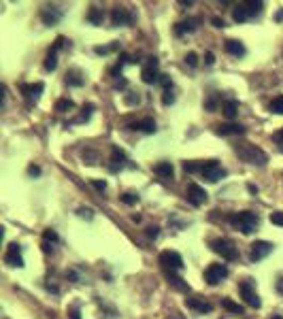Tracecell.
<instances>
[{"label":"cell","mask_w":283,"mask_h":319,"mask_svg":"<svg viewBox=\"0 0 283 319\" xmlns=\"http://www.w3.org/2000/svg\"><path fill=\"white\" fill-rule=\"evenodd\" d=\"M228 221H230V226H234L237 230H241L243 234H251V232H256L258 226H260V217H258V213H254V211L232 213L230 217H228Z\"/></svg>","instance_id":"1"},{"label":"cell","mask_w":283,"mask_h":319,"mask_svg":"<svg viewBox=\"0 0 283 319\" xmlns=\"http://www.w3.org/2000/svg\"><path fill=\"white\" fill-rule=\"evenodd\" d=\"M234 151L239 154L241 160H245L247 164H258V166H266V162H269V158H266V154L260 149V147H256V145H251V143H243V145H237L234 147Z\"/></svg>","instance_id":"2"},{"label":"cell","mask_w":283,"mask_h":319,"mask_svg":"<svg viewBox=\"0 0 283 319\" xmlns=\"http://www.w3.org/2000/svg\"><path fill=\"white\" fill-rule=\"evenodd\" d=\"M211 249H213L217 255H222V260H228V262H234L239 258L237 247H234L230 241H226V238H215V241H211Z\"/></svg>","instance_id":"3"},{"label":"cell","mask_w":283,"mask_h":319,"mask_svg":"<svg viewBox=\"0 0 283 319\" xmlns=\"http://www.w3.org/2000/svg\"><path fill=\"white\" fill-rule=\"evenodd\" d=\"M202 177H204V181H209V183H217V181H222L224 177H226V168H222L219 166V162L217 160H207L204 162V166H202Z\"/></svg>","instance_id":"4"},{"label":"cell","mask_w":283,"mask_h":319,"mask_svg":"<svg viewBox=\"0 0 283 319\" xmlns=\"http://www.w3.org/2000/svg\"><path fill=\"white\" fill-rule=\"evenodd\" d=\"M239 292H241V296L245 298V302H247L249 307L260 309L262 300H260V296H258V292H256L254 281H251V279H245V281H241V283H239Z\"/></svg>","instance_id":"5"},{"label":"cell","mask_w":283,"mask_h":319,"mask_svg":"<svg viewBox=\"0 0 283 319\" xmlns=\"http://www.w3.org/2000/svg\"><path fill=\"white\" fill-rule=\"evenodd\" d=\"M160 264L164 270H170V273H177V270L183 268V258L177 251H162L160 253Z\"/></svg>","instance_id":"6"},{"label":"cell","mask_w":283,"mask_h":319,"mask_svg":"<svg viewBox=\"0 0 283 319\" xmlns=\"http://www.w3.org/2000/svg\"><path fill=\"white\" fill-rule=\"evenodd\" d=\"M228 277V266L226 264H209V268L204 270V281L209 285H217L219 281H224Z\"/></svg>","instance_id":"7"},{"label":"cell","mask_w":283,"mask_h":319,"mask_svg":"<svg viewBox=\"0 0 283 319\" xmlns=\"http://www.w3.org/2000/svg\"><path fill=\"white\" fill-rule=\"evenodd\" d=\"M158 58H149L147 64L143 66V70H141V79L147 83V85H151V83H158L160 81V73H158Z\"/></svg>","instance_id":"8"},{"label":"cell","mask_w":283,"mask_h":319,"mask_svg":"<svg viewBox=\"0 0 283 319\" xmlns=\"http://www.w3.org/2000/svg\"><path fill=\"white\" fill-rule=\"evenodd\" d=\"M185 198H187V202H190V204H194V206H202L204 202H207L209 194L204 191V187L196 185V183H190V185H187V191H185Z\"/></svg>","instance_id":"9"},{"label":"cell","mask_w":283,"mask_h":319,"mask_svg":"<svg viewBox=\"0 0 283 319\" xmlns=\"http://www.w3.org/2000/svg\"><path fill=\"white\" fill-rule=\"evenodd\" d=\"M273 243H266V241H256L251 245V251H249V260L251 262H260L264 260L269 253H273Z\"/></svg>","instance_id":"10"},{"label":"cell","mask_w":283,"mask_h":319,"mask_svg":"<svg viewBox=\"0 0 283 319\" xmlns=\"http://www.w3.org/2000/svg\"><path fill=\"white\" fill-rule=\"evenodd\" d=\"M4 262L13 268H23V258H21V247L17 243H11L6 247V253H4Z\"/></svg>","instance_id":"11"},{"label":"cell","mask_w":283,"mask_h":319,"mask_svg":"<svg viewBox=\"0 0 283 319\" xmlns=\"http://www.w3.org/2000/svg\"><path fill=\"white\" fill-rule=\"evenodd\" d=\"M215 132L222 134V137H241V134H245V126H241V124H219V126H215Z\"/></svg>","instance_id":"12"},{"label":"cell","mask_w":283,"mask_h":319,"mask_svg":"<svg viewBox=\"0 0 283 319\" xmlns=\"http://www.w3.org/2000/svg\"><path fill=\"white\" fill-rule=\"evenodd\" d=\"M132 21H135V17H132V13L128 9H113V13H111L113 26H130Z\"/></svg>","instance_id":"13"},{"label":"cell","mask_w":283,"mask_h":319,"mask_svg":"<svg viewBox=\"0 0 283 319\" xmlns=\"http://www.w3.org/2000/svg\"><path fill=\"white\" fill-rule=\"evenodd\" d=\"M185 307L198 311V313H211V309H213V305H211V302L200 300V298H185Z\"/></svg>","instance_id":"14"},{"label":"cell","mask_w":283,"mask_h":319,"mask_svg":"<svg viewBox=\"0 0 283 319\" xmlns=\"http://www.w3.org/2000/svg\"><path fill=\"white\" fill-rule=\"evenodd\" d=\"M124 164H126V154L120 149V147H113L111 151V172H117V170H122L124 168Z\"/></svg>","instance_id":"15"},{"label":"cell","mask_w":283,"mask_h":319,"mask_svg":"<svg viewBox=\"0 0 283 319\" xmlns=\"http://www.w3.org/2000/svg\"><path fill=\"white\" fill-rule=\"evenodd\" d=\"M198 23H200V17H190V19H185V21H179L175 32H177L179 36H183L185 32H194L196 28H198Z\"/></svg>","instance_id":"16"},{"label":"cell","mask_w":283,"mask_h":319,"mask_svg":"<svg viewBox=\"0 0 283 319\" xmlns=\"http://www.w3.org/2000/svg\"><path fill=\"white\" fill-rule=\"evenodd\" d=\"M130 130H141L145 134H153L155 132V122L151 117H145V119H141V122L130 124Z\"/></svg>","instance_id":"17"},{"label":"cell","mask_w":283,"mask_h":319,"mask_svg":"<svg viewBox=\"0 0 283 319\" xmlns=\"http://www.w3.org/2000/svg\"><path fill=\"white\" fill-rule=\"evenodd\" d=\"M45 90V85L43 83H34V85H21V92L26 94V98L28 100H38L41 98V92Z\"/></svg>","instance_id":"18"},{"label":"cell","mask_w":283,"mask_h":319,"mask_svg":"<svg viewBox=\"0 0 283 319\" xmlns=\"http://www.w3.org/2000/svg\"><path fill=\"white\" fill-rule=\"evenodd\" d=\"M62 17V11L56 9V6H49V9L43 11V21L47 23V26H53V23H58Z\"/></svg>","instance_id":"19"},{"label":"cell","mask_w":283,"mask_h":319,"mask_svg":"<svg viewBox=\"0 0 283 319\" xmlns=\"http://www.w3.org/2000/svg\"><path fill=\"white\" fill-rule=\"evenodd\" d=\"M226 51L230 55H237V58H241V55H245V47H243L241 41H234V38H230V41H226Z\"/></svg>","instance_id":"20"},{"label":"cell","mask_w":283,"mask_h":319,"mask_svg":"<svg viewBox=\"0 0 283 319\" xmlns=\"http://www.w3.org/2000/svg\"><path fill=\"white\" fill-rule=\"evenodd\" d=\"M153 172L158 174V177H162V179H172V174H175V168H172L170 162H160V164L153 168Z\"/></svg>","instance_id":"21"},{"label":"cell","mask_w":283,"mask_h":319,"mask_svg":"<svg viewBox=\"0 0 283 319\" xmlns=\"http://www.w3.org/2000/svg\"><path fill=\"white\" fill-rule=\"evenodd\" d=\"M164 273H166V279L172 287H177V290H181V292H190V285H187L181 277H177L175 273H170V270H164Z\"/></svg>","instance_id":"22"},{"label":"cell","mask_w":283,"mask_h":319,"mask_svg":"<svg viewBox=\"0 0 283 319\" xmlns=\"http://www.w3.org/2000/svg\"><path fill=\"white\" fill-rule=\"evenodd\" d=\"M245 9H247V13H249V17H256V15H260L262 13V9H264V2H260V0H245Z\"/></svg>","instance_id":"23"},{"label":"cell","mask_w":283,"mask_h":319,"mask_svg":"<svg viewBox=\"0 0 283 319\" xmlns=\"http://www.w3.org/2000/svg\"><path fill=\"white\" fill-rule=\"evenodd\" d=\"M222 111H224V115L228 119H234V117H237V113H239V102L237 100H226Z\"/></svg>","instance_id":"24"},{"label":"cell","mask_w":283,"mask_h":319,"mask_svg":"<svg viewBox=\"0 0 283 319\" xmlns=\"http://www.w3.org/2000/svg\"><path fill=\"white\" fill-rule=\"evenodd\" d=\"M66 85H70V87H81L83 83H85V79L77 73V70H70V73H66Z\"/></svg>","instance_id":"25"},{"label":"cell","mask_w":283,"mask_h":319,"mask_svg":"<svg viewBox=\"0 0 283 319\" xmlns=\"http://www.w3.org/2000/svg\"><path fill=\"white\" fill-rule=\"evenodd\" d=\"M222 307L226 311H230V313H237V315H243V311H245L239 305V302H234L232 298H222Z\"/></svg>","instance_id":"26"},{"label":"cell","mask_w":283,"mask_h":319,"mask_svg":"<svg viewBox=\"0 0 283 319\" xmlns=\"http://www.w3.org/2000/svg\"><path fill=\"white\" fill-rule=\"evenodd\" d=\"M102 19H105V13H102V9H96V6H92L90 13H88V21L94 23V26H100Z\"/></svg>","instance_id":"27"},{"label":"cell","mask_w":283,"mask_h":319,"mask_svg":"<svg viewBox=\"0 0 283 319\" xmlns=\"http://www.w3.org/2000/svg\"><path fill=\"white\" fill-rule=\"evenodd\" d=\"M56 66H58V51L49 49V53H47V58H45V70L51 73V70H56Z\"/></svg>","instance_id":"28"},{"label":"cell","mask_w":283,"mask_h":319,"mask_svg":"<svg viewBox=\"0 0 283 319\" xmlns=\"http://www.w3.org/2000/svg\"><path fill=\"white\" fill-rule=\"evenodd\" d=\"M232 19L237 21V23H243V21L249 19V13H247V9H245V4H239L237 9L232 11Z\"/></svg>","instance_id":"29"},{"label":"cell","mask_w":283,"mask_h":319,"mask_svg":"<svg viewBox=\"0 0 283 319\" xmlns=\"http://www.w3.org/2000/svg\"><path fill=\"white\" fill-rule=\"evenodd\" d=\"M269 109H271V113H277V115H283V94H281V96H275V98L271 100V105H269Z\"/></svg>","instance_id":"30"},{"label":"cell","mask_w":283,"mask_h":319,"mask_svg":"<svg viewBox=\"0 0 283 319\" xmlns=\"http://www.w3.org/2000/svg\"><path fill=\"white\" fill-rule=\"evenodd\" d=\"M202 166H204V162H183V170L190 172V174L202 172Z\"/></svg>","instance_id":"31"},{"label":"cell","mask_w":283,"mask_h":319,"mask_svg":"<svg viewBox=\"0 0 283 319\" xmlns=\"http://www.w3.org/2000/svg\"><path fill=\"white\" fill-rule=\"evenodd\" d=\"M92 111H94V105H85V107H83V113L75 119V124H83V122H88L90 115H92Z\"/></svg>","instance_id":"32"},{"label":"cell","mask_w":283,"mask_h":319,"mask_svg":"<svg viewBox=\"0 0 283 319\" xmlns=\"http://www.w3.org/2000/svg\"><path fill=\"white\" fill-rule=\"evenodd\" d=\"M73 107H75V102L70 98H62V100L56 102V111H70Z\"/></svg>","instance_id":"33"},{"label":"cell","mask_w":283,"mask_h":319,"mask_svg":"<svg viewBox=\"0 0 283 319\" xmlns=\"http://www.w3.org/2000/svg\"><path fill=\"white\" fill-rule=\"evenodd\" d=\"M271 223H275V226H281L283 228V211H275V213H271Z\"/></svg>","instance_id":"34"},{"label":"cell","mask_w":283,"mask_h":319,"mask_svg":"<svg viewBox=\"0 0 283 319\" xmlns=\"http://www.w3.org/2000/svg\"><path fill=\"white\" fill-rule=\"evenodd\" d=\"M43 241H47V243H58V232H56V230H45V232H43Z\"/></svg>","instance_id":"35"},{"label":"cell","mask_w":283,"mask_h":319,"mask_svg":"<svg viewBox=\"0 0 283 319\" xmlns=\"http://www.w3.org/2000/svg\"><path fill=\"white\" fill-rule=\"evenodd\" d=\"M172 102H175V96H172V87H170V90H164L162 105H164V107H168V105H172Z\"/></svg>","instance_id":"36"},{"label":"cell","mask_w":283,"mask_h":319,"mask_svg":"<svg viewBox=\"0 0 283 319\" xmlns=\"http://www.w3.org/2000/svg\"><path fill=\"white\" fill-rule=\"evenodd\" d=\"M122 202L128 204V206H132V204L139 202V196H135V194H124V196H122Z\"/></svg>","instance_id":"37"},{"label":"cell","mask_w":283,"mask_h":319,"mask_svg":"<svg viewBox=\"0 0 283 319\" xmlns=\"http://www.w3.org/2000/svg\"><path fill=\"white\" fill-rule=\"evenodd\" d=\"M185 62H187V64H190V66H192V68H196V66H198V55H196L194 51H190V53H187V55H185Z\"/></svg>","instance_id":"38"},{"label":"cell","mask_w":283,"mask_h":319,"mask_svg":"<svg viewBox=\"0 0 283 319\" xmlns=\"http://www.w3.org/2000/svg\"><path fill=\"white\" fill-rule=\"evenodd\" d=\"M158 83L164 87V90H170V87H172V79L168 75H160V81Z\"/></svg>","instance_id":"39"},{"label":"cell","mask_w":283,"mask_h":319,"mask_svg":"<svg viewBox=\"0 0 283 319\" xmlns=\"http://www.w3.org/2000/svg\"><path fill=\"white\" fill-rule=\"evenodd\" d=\"M158 234H160V228H158V226L147 228V236H149V238H158Z\"/></svg>","instance_id":"40"},{"label":"cell","mask_w":283,"mask_h":319,"mask_svg":"<svg viewBox=\"0 0 283 319\" xmlns=\"http://www.w3.org/2000/svg\"><path fill=\"white\" fill-rule=\"evenodd\" d=\"M115 47H117V45H111V47H96V49H94V51H96L98 55H105V53H109V51H113Z\"/></svg>","instance_id":"41"},{"label":"cell","mask_w":283,"mask_h":319,"mask_svg":"<svg viewBox=\"0 0 283 319\" xmlns=\"http://www.w3.org/2000/svg\"><path fill=\"white\" fill-rule=\"evenodd\" d=\"M92 185L96 187L98 191H105L107 189V181H92Z\"/></svg>","instance_id":"42"},{"label":"cell","mask_w":283,"mask_h":319,"mask_svg":"<svg viewBox=\"0 0 283 319\" xmlns=\"http://www.w3.org/2000/svg\"><path fill=\"white\" fill-rule=\"evenodd\" d=\"M211 23H213L215 28H224V26H226L224 19H219V17H211Z\"/></svg>","instance_id":"43"},{"label":"cell","mask_w":283,"mask_h":319,"mask_svg":"<svg viewBox=\"0 0 283 319\" xmlns=\"http://www.w3.org/2000/svg\"><path fill=\"white\" fill-rule=\"evenodd\" d=\"M139 96H126V105H137Z\"/></svg>","instance_id":"44"},{"label":"cell","mask_w":283,"mask_h":319,"mask_svg":"<svg viewBox=\"0 0 283 319\" xmlns=\"http://www.w3.org/2000/svg\"><path fill=\"white\" fill-rule=\"evenodd\" d=\"M275 141H277L279 143V145H283V128H281V130L279 132H275V137H273Z\"/></svg>","instance_id":"45"},{"label":"cell","mask_w":283,"mask_h":319,"mask_svg":"<svg viewBox=\"0 0 283 319\" xmlns=\"http://www.w3.org/2000/svg\"><path fill=\"white\" fill-rule=\"evenodd\" d=\"M28 172L32 174V177H38V174H41V168H38V166H30Z\"/></svg>","instance_id":"46"},{"label":"cell","mask_w":283,"mask_h":319,"mask_svg":"<svg viewBox=\"0 0 283 319\" xmlns=\"http://www.w3.org/2000/svg\"><path fill=\"white\" fill-rule=\"evenodd\" d=\"M126 85H128V81H126V79H120V81H115V90H124Z\"/></svg>","instance_id":"47"},{"label":"cell","mask_w":283,"mask_h":319,"mask_svg":"<svg viewBox=\"0 0 283 319\" xmlns=\"http://www.w3.org/2000/svg\"><path fill=\"white\" fill-rule=\"evenodd\" d=\"M204 62H207L209 66H211V64L215 62V55H213V53H207V55H204Z\"/></svg>","instance_id":"48"},{"label":"cell","mask_w":283,"mask_h":319,"mask_svg":"<svg viewBox=\"0 0 283 319\" xmlns=\"http://www.w3.org/2000/svg\"><path fill=\"white\" fill-rule=\"evenodd\" d=\"M79 215H81V217H88L90 219L92 217V211L90 209H79Z\"/></svg>","instance_id":"49"},{"label":"cell","mask_w":283,"mask_h":319,"mask_svg":"<svg viewBox=\"0 0 283 319\" xmlns=\"http://www.w3.org/2000/svg\"><path fill=\"white\" fill-rule=\"evenodd\" d=\"M277 292H279V294H283V275L277 279Z\"/></svg>","instance_id":"50"},{"label":"cell","mask_w":283,"mask_h":319,"mask_svg":"<svg viewBox=\"0 0 283 319\" xmlns=\"http://www.w3.org/2000/svg\"><path fill=\"white\" fill-rule=\"evenodd\" d=\"M70 319H81V313L77 309H73V311H70Z\"/></svg>","instance_id":"51"},{"label":"cell","mask_w":283,"mask_h":319,"mask_svg":"<svg viewBox=\"0 0 283 319\" xmlns=\"http://www.w3.org/2000/svg\"><path fill=\"white\" fill-rule=\"evenodd\" d=\"M51 249H53V247H51V243H47V241H43V251H45V253H49Z\"/></svg>","instance_id":"52"},{"label":"cell","mask_w":283,"mask_h":319,"mask_svg":"<svg viewBox=\"0 0 283 319\" xmlns=\"http://www.w3.org/2000/svg\"><path fill=\"white\" fill-rule=\"evenodd\" d=\"M207 109H209V111H213V109H215V98L207 100Z\"/></svg>","instance_id":"53"},{"label":"cell","mask_w":283,"mask_h":319,"mask_svg":"<svg viewBox=\"0 0 283 319\" xmlns=\"http://www.w3.org/2000/svg\"><path fill=\"white\" fill-rule=\"evenodd\" d=\"M179 4L181 6H192V0H179Z\"/></svg>","instance_id":"54"},{"label":"cell","mask_w":283,"mask_h":319,"mask_svg":"<svg viewBox=\"0 0 283 319\" xmlns=\"http://www.w3.org/2000/svg\"><path fill=\"white\" fill-rule=\"evenodd\" d=\"M247 189L251 191V194H256V191H258V187H256V185H247Z\"/></svg>","instance_id":"55"},{"label":"cell","mask_w":283,"mask_h":319,"mask_svg":"<svg viewBox=\"0 0 283 319\" xmlns=\"http://www.w3.org/2000/svg\"><path fill=\"white\" fill-rule=\"evenodd\" d=\"M273 319H283V317L281 315H273Z\"/></svg>","instance_id":"56"}]
</instances>
